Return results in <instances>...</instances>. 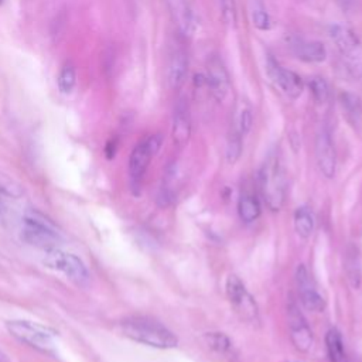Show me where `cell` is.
<instances>
[{"mask_svg":"<svg viewBox=\"0 0 362 362\" xmlns=\"http://www.w3.org/2000/svg\"><path fill=\"white\" fill-rule=\"evenodd\" d=\"M339 103L342 106L344 113L346 115L351 123H358L362 115V102L358 95L352 92H341L339 93Z\"/></svg>","mask_w":362,"mask_h":362,"instance_id":"obj_20","label":"cell"},{"mask_svg":"<svg viewBox=\"0 0 362 362\" xmlns=\"http://www.w3.org/2000/svg\"><path fill=\"white\" fill-rule=\"evenodd\" d=\"M296 280H297L298 293H300L303 305L310 311H322L325 308V301H324L322 296L317 291L304 264H300L297 267Z\"/></svg>","mask_w":362,"mask_h":362,"instance_id":"obj_12","label":"cell"},{"mask_svg":"<svg viewBox=\"0 0 362 362\" xmlns=\"http://www.w3.org/2000/svg\"><path fill=\"white\" fill-rule=\"evenodd\" d=\"M161 143H163V137L160 134H153L141 140L140 143H137L132 150L129 157V178H130L132 189L136 194L139 192L146 170L151 158L160 150Z\"/></svg>","mask_w":362,"mask_h":362,"instance_id":"obj_5","label":"cell"},{"mask_svg":"<svg viewBox=\"0 0 362 362\" xmlns=\"http://www.w3.org/2000/svg\"><path fill=\"white\" fill-rule=\"evenodd\" d=\"M329 37L332 42L337 45L341 57L346 55L359 47H362V42L356 33L344 24H334L329 27Z\"/></svg>","mask_w":362,"mask_h":362,"instance_id":"obj_16","label":"cell"},{"mask_svg":"<svg viewBox=\"0 0 362 362\" xmlns=\"http://www.w3.org/2000/svg\"><path fill=\"white\" fill-rule=\"evenodd\" d=\"M288 317V328H290V338L293 345L300 352H307L311 349L314 338L311 328L308 327L304 315L300 313L296 304H290L287 308Z\"/></svg>","mask_w":362,"mask_h":362,"instance_id":"obj_10","label":"cell"},{"mask_svg":"<svg viewBox=\"0 0 362 362\" xmlns=\"http://www.w3.org/2000/svg\"><path fill=\"white\" fill-rule=\"evenodd\" d=\"M242 134L233 129L229 136H228V141H226V160L229 164H235L242 153Z\"/></svg>","mask_w":362,"mask_h":362,"instance_id":"obj_24","label":"cell"},{"mask_svg":"<svg viewBox=\"0 0 362 362\" xmlns=\"http://www.w3.org/2000/svg\"><path fill=\"white\" fill-rule=\"evenodd\" d=\"M315 157L317 164L322 175L328 180L335 177L337 170V154L335 147L331 139V134L327 129H321L315 139Z\"/></svg>","mask_w":362,"mask_h":362,"instance_id":"obj_11","label":"cell"},{"mask_svg":"<svg viewBox=\"0 0 362 362\" xmlns=\"http://www.w3.org/2000/svg\"><path fill=\"white\" fill-rule=\"evenodd\" d=\"M226 296L236 310V313L246 321H256L257 320V305L255 298L249 294L242 280L235 276L229 274L226 279Z\"/></svg>","mask_w":362,"mask_h":362,"instance_id":"obj_7","label":"cell"},{"mask_svg":"<svg viewBox=\"0 0 362 362\" xmlns=\"http://www.w3.org/2000/svg\"><path fill=\"white\" fill-rule=\"evenodd\" d=\"M291 52L294 57L304 62H322L327 58V49L325 45L320 41H307V40H293L290 42Z\"/></svg>","mask_w":362,"mask_h":362,"instance_id":"obj_15","label":"cell"},{"mask_svg":"<svg viewBox=\"0 0 362 362\" xmlns=\"http://www.w3.org/2000/svg\"><path fill=\"white\" fill-rule=\"evenodd\" d=\"M327 354L331 362H348L346 352L344 348V341L337 328H331L325 335Z\"/></svg>","mask_w":362,"mask_h":362,"instance_id":"obj_19","label":"cell"},{"mask_svg":"<svg viewBox=\"0 0 362 362\" xmlns=\"http://www.w3.org/2000/svg\"><path fill=\"white\" fill-rule=\"evenodd\" d=\"M4 197H6V189L0 185V212L4 209V206H6V199H4Z\"/></svg>","mask_w":362,"mask_h":362,"instance_id":"obj_29","label":"cell"},{"mask_svg":"<svg viewBox=\"0 0 362 362\" xmlns=\"http://www.w3.org/2000/svg\"><path fill=\"white\" fill-rule=\"evenodd\" d=\"M223 24L233 27L236 23V8L233 0H216Z\"/></svg>","mask_w":362,"mask_h":362,"instance_id":"obj_27","label":"cell"},{"mask_svg":"<svg viewBox=\"0 0 362 362\" xmlns=\"http://www.w3.org/2000/svg\"><path fill=\"white\" fill-rule=\"evenodd\" d=\"M173 18L177 23L180 33L191 37L197 30V16L188 0H167Z\"/></svg>","mask_w":362,"mask_h":362,"instance_id":"obj_14","label":"cell"},{"mask_svg":"<svg viewBox=\"0 0 362 362\" xmlns=\"http://www.w3.org/2000/svg\"><path fill=\"white\" fill-rule=\"evenodd\" d=\"M57 83H58V89L61 93L64 95H69L76 83V72L72 64H65L57 78Z\"/></svg>","mask_w":362,"mask_h":362,"instance_id":"obj_22","label":"cell"},{"mask_svg":"<svg viewBox=\"0 0 362 362\" xmlns=\"http://www.w3.org/2000/svg\"><path fill=\"white\" fill-rule=\"evenodd\" d=\"M0 362H10V361H8V358H7L3 352H0Z\"/></svg>","mask_w":362,"mask_h":362,"instance_id":"obj_30","label":"cell"},{"mask_svg":"<svg viewBox=\"0 0 362 362\" xmlns=\"http://www.w3.org/2000/svg\"><path fill=\"white\" fill-rule=\"evenodd\" d=\"M44 263L48 267L64 273L69 280L79 286H83L89 281V272L85 263L72 253L62 252L58 247L47 250Z\"/></svg>","mask_w":362,"mask_h":362,"instance_id":"obj_6","label":"cell"},{"mask_svg":"<svg viewBox=\"0 0 362 362\" xmlns=\"http://www.w3.org/2000/svg\"><path fill=\"white\" fill-rule=\"evenodd\" d=\"M191 136V115L185 98H180L173 117V140L178 147H184Z\"/></svg>","mask_w":362,"mask_h":362,"instance_id":"obj_13","label":"cell"},{"mask_svg":"<svg viewBox=\"0 0 362 362\" xmlns=\"http://www.w3.org/2000/svg\"><path fill=\"white\" fill-rule=\"evenodd\" d=\"M252 124H253V115H252V110L249 107H242L239 110V115H238V119H236V130L245 136L249 133V130L252 129Z\"/></svg>","mask_w":362,"mask_h":362,"instance_id":"obj_28","label":"cell"},{"mask_svg":"<svg viewBox=\"0 0 362 362\" xmlns=\"http://www.w3.org/2000/svg\"><path fill=\"white\" fill-rule=\"evenodd\" d=\"M205 85L208 90L214 96L215 100L223 102L230 90V81L228 71L222 62V59L216 55H212L206 61V76Z\"/></svg>","mask_w":362,"mask_h":362,"instance_id":"obj_8","label":"cell"},{"mask_svg":"<svg viewBox=\"0 0 362 362\" xmlns=\"http://www.w3.org/2000/svg\"><path fill=\"white\" fill-rule=\"evenodd\" d=\"M238 214L243 222L246 223L255 222L262 214V206L259 199L250 192H243L238 201Z\"/></svg>","mask_w":362,"mask_h":362,"instance_id":"obj_18","label":"cell"},{"mask_svg":"<svg viewBox=\"0 0 362 362\" xmlns=\"http://www.w3.org/2000/svg\"><path fill=\"white\" fill-rule=\"evenodd\" d=\"M1 1H3V0H0V4H1Z\"/></svg>","mask_w":362,"mask_h":362,"instance_id":"obj_31","label":"cell"},{"mask_svg":"<svg viewBox=\"0 0 362 362\" xmlns=\"http://www.w3.org/2000/svg\"><path fill=\"white\" fill-rule=\"evenodd\" d=\"M204 338H205L206 344L209 345V348L219 354L228 352L232 346L230 339L223 332H208L204 335Z\"/></svg>","mask_w":362,"mask_h":362,"instance_id":"obj_25","label":"cell"},{"mask_svg":"<svg viewBox=\"0 0 362 362\" xmlns=\"http://www.w3.org/2000/svg\"><path fill=\"white\" fill-rule=\"evenodd\" d=\"M188 72V57L184 49H175L168 62L167 79L173 89H178L187 78Z\"/></svg>","mask_w":362,"mask_h":362,"instance_id":"obj_17","label":"cell"},{"mask_svg":"<svg viewBox=\"0 0 362 362\" xmlns=\"http://www.w3.org/2000/svg\"><path fill=\"white\" fill-rule=\"evenodd\" d=\"M21 238L25 243L45 252L57 249L62 240L57 225L47 215L35 209L25 212L21 225Z\"/></svg>","mask_w":362,"mask_h":362,"instance_id":"obj_2","label":"cell"},{"mask_svg":"<svg viewBox=\"0 0 362 362\" xmlns=\"http://www.w3.org/2000/svg\"><path fill=\"white\" fill-rule=\"evenodd\" d=\"M262 197L270 211H280L286 199V180L277 154H269L259 171Z\"/></svg>","mask_w":362,"mask_h":362,"instance_id":"obj_3","label":"cell"},{"mask_svg":"<svg viewBox=\"0 0 362 362\" xmlns=\"http://www.w3.org/2000/svg\"><path fill=\"white\" fill-rule=\"evenodd\" d=\"M6 327L8 332L23 344L30 345L45 354L55 352V342H54V332L37 322L24 321V320H13L7 321Z\"/></svg>","mask_w":362,"mask_h":362,"instance_id":"obj_4","label":"cell"},{"mask_svg":"<svg viewBox=\"0 0 362 362\" xmlns=\"http://www.w3.org/2000/svg\"><path fill=\"white\" fill-rule=\"evenodd\" d=\"M310 92L314 98V100L320 105L327 103L329 99V85L322 76H314L310 79Z\"/></svg>","mask_w":362,"mask_h":362,"instance_id":"obj_23","label":"cell"},{"mask_svg":"<svg viewBox=\"0 0 362 362\" xmlns=\"http://www.w3.org/2000/svg\"><path fill=\"white\" fill-rule=\"evenodd\" d=\"M124 337L154 348L168 349L178 344L177 337L156 320L148 317H130L120 322Z\"/></svg>","mask_w":362,"mask_h":362,"instance_id":"obj_1","label":"cell"},{"mask_svg":"<svg viewBox=\"0 0 362 362\" xmlns=\"http://www.w3.org/2000/svg\"><path fill=\"white\" fill-rule=\"evenodd\" d=\"M267 72L272 81L280 88V90L290 99H297L304 90V82L294 71L283 68L272 57L267 59Z\"/></svg>","mask_w":362,"mask_h":362,"instance_id":"obj_9","label":"cell"},{"mask_svg":"<svg viewBox=\"0 0 362 362\" xmlns=\"http://www.w3.org/2000/svg\"><path fill=\"white\" fill-rule=\"evenodd\" d=\"M252 23L256 28H259L262 31L269 30L270 25H272L269 13L263 7V4L259 3V1H256V4L252 7Z\"/></svg>","mask_w":362,"mask_h":362,"instance_id":"obj_26","label":"cell"},{"mask_svg":"<svg viewBox=\"0 0 362 362\" xmlns=\"http://www.w3.org/2000/svg\"><path fill=\"white\" fill-rule=\"evenodd\" d=\"M294 229L300 238H310L314 230V216L310 208L300 206L294 212Z\"/></svg>","mask_w":362,"mask_h":362,"instance_id":"obj_21","label":"cell"}]
</instances>
